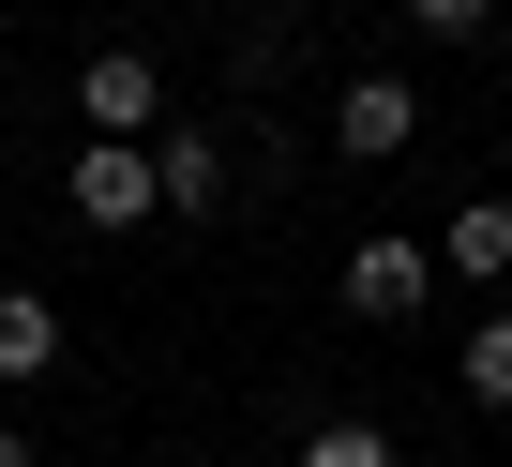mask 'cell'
<instances>
[{
    "label": "cell",
    "mask_w": 512,
    "mask_h": 467,
    "mask_svg": "<svg viewBox=\"0 0 512 467\" xmlns=\"http://www.w3.org/2000/svg\"><path fill=\"white\" fill-rule=\"evenodd\" d=\"M332 287H347V317H362V332H407V317L437 302V242H347V272H332Z\"/></svg>",
    "instance_id": "2"
},
{
    "label": "cell",
    "mask_w": 512,
    "mask_h": 467,
    "mask_svg": "<svg viewBox=\"0 0 512 467\" xmlns=\"http://www.w3.org/2000/svg\"><path fill=\"white\" fill-rule=\"evenodd\" d=\"M31 377H61V302L46 287H0V392H31Z\"/></svg>",
    "instance_id": "7"
},
{
    "label": "cell",
    "mask_w": 512,
    "mask_h": 467,
    "mask_svg": "<svg viewBox=\"0 0 512 467\" xmlns=\"http://www.w3.org/2000/svg\"><path fill=\"white\" fill-rule=\"evenodd\" d=\"M61 196H76V226H106V242H136V226L166 211V181H151V136H76Z\"/></svg>",
    "instance_id": "1"
},
{
    "label": "cell",
    "mask_w": 512,
    "mask_h": 467,
    "mask_svg": "<svg viewBox=\"0 0 512 467\" xmlns=\"http://www.w3.org/2000/svg\"><path fill=\"white\" fill-rule=\"evenodd\" d=\"M452 392H467V407H512V302H482V317H467V347H452Z\"/></svg>",
    "instance_id": "8"
},
{
    "label": "cell",
    "mask_w": 512,
    "mask_h": 467,
    "mask_svg": "<svg viewBox=\"0 0 512 467\" xmlns=\"http://www.w3.org/2000/svg\"><path fill=\"white\" fill-rule=\"evenodd\" d=\"M332 151H347V166L422 151V91H407V76H347V91H332Z\"/></svg>",
    "instance_id": "3"
},
{
    "label": "cell",
    "mask_w": 512,
    "mask_h": 467,
    "mask_svg": "<svg viewBox=\"0 0 512 467\" xmlns=\"http://www.w3.org/2000/svg\"><path fill=\"white\" fill-rule=\"evenodd\" d=\"M0 467H46V452H31V437H16V422H0Z\"/></svg>",
    "instance_id": "11"
},
{
    "label": "cell",
    "mask_w": 512,
    "mask_h": 467,
    "mask_svg": "<svg viewBox=\"0 0 512 467\" xmlns=\"http://www.w3.org/2000/svg\"><path fill=\"white\" fill-rule=\"evenodd\" d=\"M151 181H166V211H181V226H211V211H226V136H211V121L151 136Z\"/></svg>",
    "instance_id": "6"
},
{
    "label": "cell",
    "mask_w": 512,
    "mask_h": 467,
    "mask_svg": "<svg viewBox=\"0 0 512 467\" xmlns=\"http://www.w3.org/2000/svg\"><path fill=\"white\" fill-rule=\"evenodd\" d=\"M437 272H452V287H512V196H452Z\"/></svg>",
    "instance_id": "5"
},
{
    "label": "cell",
    "mask_w": 512,
    "mask_h": 467,
    "mask_svg": "<svg viewBox=\"0 0 512 467\" xmlns=\"http://www.w3.org/2000/svg\"><path fill=\"white\" fill-rule=\"evenodd\" d=\"M422 46H497V0H407Z\"/></svg>",
    "instance_id": "10"
},
{
    "label": "cell",
    "mask_w": 512,
    "mask_h": 467,
    "mask_svg": "<svg viewBox=\"0 0 512 467\" xmlns=\"http://www.w3.org/2000/svg\"><path fill=\"white\" fill-rule=\"evenodd\" d=\"M287 467H407V452H392V422H317Z\"/></svg>",
    "instance_id": "9"
},
{
    "label": "cell",
    "mask_w": 512,
    "mask_h": 467,
    "mask_svg": "<svg viewBox=\"0 0 512 467\" xmlns=\"http://www.w3.org/2000/svg\"><path fill=\"white\" fill-rule=\"evenodd\" d=\"M76 121H91V136H151V121H166V76H151L136 46H91V61H76Z\"/></svg>",
    "instance_id": "4"
}]
</instances>
